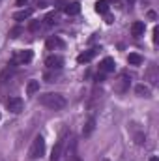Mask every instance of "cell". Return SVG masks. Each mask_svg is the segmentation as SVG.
I'll use <instances>...</instances> for the list:
<instances>
[{
    "label": "cell",
    "mask_w": 159,
    "mask_h": 161,
    "mask_svg": "<svg viewBox=\"0 0 159 161\" xmlns=\"http://www.w3.org/2000/svg\"><path fill=\"white\" fill-rule=\"evenodd\" d=\"M43 154H45V139L41 137V135H38L34 141H32V146H30V150H28V158L30 159H40V158H43Z\"/></svg>",
    "instance_id": "obj_2"
},
{
    "label": "cell",
    "mask_w": 159,
    "mask_h": 161,
    "mask_svg": "<svg viewBox=\"0 0 159 161\" xmlns=\"http://www.w3.org/2000/svg\"><path fill=\"white\" fill-rule=\"evenodd\" d=\"M32 58H34V53H32V51H28V49L17 51V53L13 54V58H11V64H13V66H15V64H28Z\"/></svg>",
    "instance_id": "obj_4"
},
{
    "label": "cell",
    "mask_w": 159,
    "mask_h": 161,
    "mask_svg": "<svg viewBox=\"0 0 159 161\" xmlns=\"http://www.w3.org/2000/svg\"><path fill=\"white\" fill-rule=\"evenodd\" d=\"M26 2H28V0H17V2H15V4H17V6H25V4H26Z\"/></svg>",
    "instance_id": "obj_25"
},
{
    "label": "cell",
    "mask_w": 159,
    "mask_h": 161,
    "mask_svg": "<svg viewBox=\"0 0 159 161\" xmlns=\"http://www.w3.org/2000/svg\"><path fill=\"white\" fill-rule=\"evenodd\" d=\"M40 105L51 109V111H60L66 107V97L62 94H56V92H47V94H41L40 96Z\"/></svg>",
    "instance_id": "obj_1"
},
{
    "label": "cell",
    "mask_w": 159,
    "mask_h": 161,
    "mask_svg": "<svg viewBox=\"0 0 159 161\" xmlns=\"http://www.w3.org/2000/svg\"><path fill=\"white\" fill-rule=\"evenodd\" d=\"M150 161H159V159H157V158H152V159H150Z\"/></svg>",
    "instance_id": "obj_26"
},
{
    "label": "cell",
    "mask_w": 159,
    "mask_h": 161,
    "mask_svg": "<svg viewBox=\"0 0 159 161\" xmlns=\"http://www.w3.org/2000/svg\"><path fill=\"white\" fill-rule=\"evenodd\" d=\"M41 26H43L41 21H32V23H30V30H32V32H36L38 28H41Z\"/></svg>",
    "instance_id": "obj_23"
},
{
    "label": "cell",
    "mask_w": 159,
    "mask_h": 161,
    "mask_svg": "<svg viewBox=\"0 0 159 161\" xmlns=\"http://www.w3.org/2000/svg\"><path fill=\"white\" fill-rule=\"evenodd\" d=\"M129 84H131V77H129L125 71H122V73H118V77L114 80V92L125 94V92L129 90Z\"/></svg>",
    "instance_id": "obj_3"
},
{
    "label": "cell",
    "mask_w": 159,
    "mask_h": 161,
    "mask_svg": "<svg viewBox=\"0 0 159 161\" xmlns=\"http://www.w3.org/2000/svg\"><path fill=\"white\" fill-rule=\"evenodd\" d=\"M96 11H97V13H107V11H109V2H107V0H99V2L96 4Z\"/></svg>",
    "instance_id": "obj_20"
},
{
    "label": "cell",
    "mask_w": 159,
    "mask_h": 161,
    "mask_svg": "<svg viewBox=\"0 0 159 161\" xmlns=\"http://www.w3.org/2000/svg\"><path fill=\"white\" fill-rule=\"evenodd\" d=\"M146 77H148V80H150L152 84H157L159 77H157V66H156V64H152V66L148 68V71H146Z\"/></svg>",
    "instance_id": "obj_14"
},
{
    "label": "cell",
    "mask_w": 159,
    "mask_h": 161,
    "mask_svg": "<svg viewBox=\"0 0 159 161\" xmlns=\"http://www.w3.org/2000/svg\"><path fill=\"white\" fill-rule=\"evenodd\" d=\"M64 9H66V13H68V15H79V13H80V4H79V2L66 4V6H64Z\"/></svg>",
    "instance_id": "obj_15"
},
{
    "label": "cell",
    "mask_w": 159,
    "mask_h": 161,
    "mask_svg": "<svg viewBox=\"0 0 159 161\" xmlns=\"http://www.w3.org/2000/svg\"><path fill=\"white\" fill-rule=\"evenodd\" d=\"M114 68H116V64H114V58H111V56H107V58H103V60L99 62V73H101V75L112 73Z\"/></svg>",
    "instance_id": "obj_6"
},
{
    "label": "cell",
    "mask_w": 159,
    "mask_h": 161,
    "mask_svg": "<svg viewBox=\"0 0 159 161\" xmlns=\"http://www.w3.org/2000/svg\"><path fill=\"white\" fill-rule=\"evenodd\" d=\"M56 21H58V15H56L54 11H52V13H49V15L43 19V23H45L47 26H52V25H56Z\"/></svg>",
    "instance_id": "obj_21"
},
{
    "label": "cell",
    "mask_w": 159,
    "mask_h": 161,
    "mask_svg": "<svg viewBox=\"0 0 159 161\" xmlns=\"http://www.w3.org/2000/svg\"><path fill=\"white\" fill-rule=\"evenodd\" d=\"M6 107H8L9 113L19 114V113L23 111V99H21V97H9V99L6 101Z\"/></svg>",
    "instance_id": "obj_7"
},
{
    "label": "cell",
    "mask_w": 159,
    "mask_h": 161,
    "mask_svg": "<svg viewBox=\"0 0 159 161\" xmlns=\"http://www.w3.org/2000/svg\"><path fill=\"white\" fill-rule=\"evenodd\" d=\"M45 47L49 49V51H54V49H64V41L60 40V38H49L47 43H45Z\"/></svg>",
    "instance_id": "obj_12"
},
{
    "label": "cell",
    "mask_w": 159,
    "mask_h": 161,
    "mask_svg": "<svg viewBox=\"0 0 159 161\" xmlns=\"http://www.w3.org/2000/svg\"><path fill=\"white\" fill-rule=\"evenodd\" d=\"M135 92H137V96H140V97H150V96H152L150 88H148V86H144V84H139V86L135 88Z\"/></svg>",
    "instance_id": "obj_18"
},
{
    "label": "cell",
    "mask_w": 159,
    "mask_h": 161,
    "mask_svg": "<svg viewBox=\"0 0 159 161\" xmlns=\"http://www.w3.org/2000/svg\"><path fill=\"white\" fill-rule=\"evenodd\" d=\"M68 161H80V158L77 156V144H75V139L71 137V142H69V148H68Z\"/></svg>",
    "instance_id": "obj_10"
},
{
    "label": "cell",
    "mask_w": 159,
    "mask_h": 161,
    "mask_svg": "<svg viewBox=\"0 0 159 161\" xmlns=\"http://www.w3.org/2000/svg\"><path fill=\"white\" fill-rule=\"evenodd\" d=\"M19 34H21V28H19V26H15L13 30H9V38H17Z\"/></svg>",
    "instance_id": "obj_24"
},
{
    "label": "cell",
    "mask_w": 159,
    "mask_h": 161,
    "mask_svg": "<svg viewBox=\"0 0 159 161\" xmlns=\"http://www.w3.org/2000/svg\"><path fill=\"white\" fill-rule=\"evenodd\" d=\"M45 66H47L49 69H62L64 58H62L60 54H49V56L45 58Z\"/></svg>",
    "instance_id": "obj_5"
},
{
    "label": "cell",
    "mask_w": 159,
    "mask_h": 161,
    "mask_svg": "<svg viewBox=\"0 0 159 161\" xmlns=\"http://www.w3.org/2000/svg\"><path fill=\"white\" fill-rule=\"evenodd\" d=\"M144 30H146V26H144V23H142V21H135V23L131 25V34H133V36H137V38H139V36H142V34H144Z\"/></svg>",
    "instance_id": "obj_13"
},
{
    "label": "cell",
    "mask_w": 159,
    "mask_h": 161,
    "mask_svg": "<svg viewBox=\"0 0 159 161\" xmlns=\"http://www.w3.org/2000/svg\"><path fill=\"white\" fill-rule=\"evenodd\" d=\"M40 92V80H28V84H26V94L28 96H34V94H38Z\"/></svg>",
    "instance_id": "obj_16"
},
{
    "label": "cell",
    "mask_w": 159,
    "mask_h": 161,
    "mask_svg": "<svg viewBox=\"0 0 159 161\" xmlns=\"http://www.w3.org/2000/svg\"><path fill=\"white\" fill-rule=\"evenodd\" d=\"M96 54H97V49H90V51H84V53H80L79 56H77V62H79V64H86V62L94 60V58H96Z\"/></svg>",
    "instance_id": "obj_9"
},
{
    "label": "cell",
    "mask_w": 159,
    "mask_h": 161,
    "mask_svg": "<svg viewBox=\"0 0 159 161\" xmlns=\"http://www.w3.org/2000/svg\"><path fill=\"white\" fill-rule=\"evenodd\" d=\"M127 62H129L131 66H140V64H142V56L137 54V53H131V54L127 56Z\"/></svg>",
    "instance_id": "obj_19"
},
{
    "label": "cell",
    "mask_w": 159,
    "mask_h": 161,
    "mask_svg": "<svg viewBox=\"0 0 159 161\" xmlns=\"http://www.w3.org/2000/svg\"><path fill=\"white\" fill-rule=\"evenodd\" d=\"M52 2H56V0H36V6H38V8H47V6H51Z\"/></svg>",
    "instance_id": "obj_22"
},
{
    "label": "cell",
    "mask_w": 159,
    "mask_h": 161,
    "mask_svg": "<svg viewBox=\"0 0 159 161\" xmlns=\"http://www.w3.org/2000/svg\"><path fill=\"white\" fill-rule=\"evenodd\" d=\"M94 129H96V118L90 116V118L86 120V124H84V127H82V135H84V137H90V135L94 133Z\"/></svg>",
    "instance_id": "obj_11"
},
{
    "label": "cell",
    "mask_w": 159,
    "mask_h": 161,
    "mask_svg": "<svg viewBox=\"0 0 159 161\" xmlns=\"http://www.w3.org/2000/svg\"><path fill=\"white\" fill-rule=\"evenodd\" d=\"M32 13H34V9H21V11H17V13L13 15V19H15V21H25V19H30Z\"/></svg>",
    "instance_id": "obj_17"
},
{
    "label": "cell",
    "mask_w": 159,
    "mask_h": 161,
    "mask_svg": "<svg viewBox=\"0 0 159 161\" xmlns=\"http://www.w3.org/2000/svg\"><path fill=\"white\" fill-rule=\"evenodd\" d=\"M64 144H66V141H64V137L54 144V148H52V152H51V161H58L62 158V154H64Z\"/></svg>",
    "instance_id": "obj_8"
}]
</instances>
